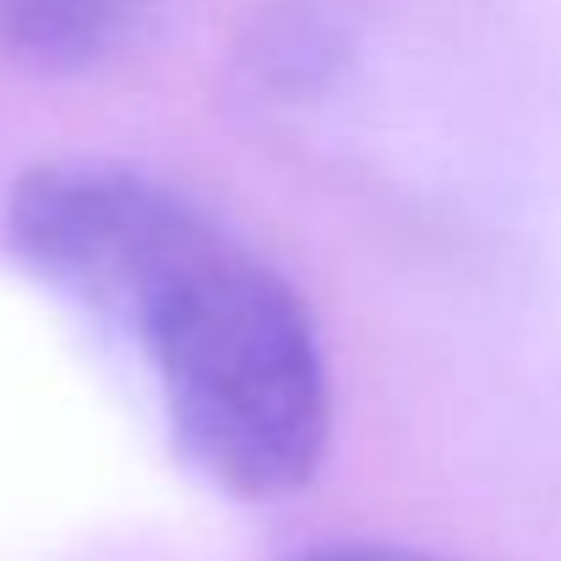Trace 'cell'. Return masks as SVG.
Listing matches in <instances>:
<instances>
[{"instance_id": "1", "label": "cell", "mask_w": 561, "mask_h": 561, "mask_svg": "<svg viewBox=\"0 0 561 561\" xmlns=\"http://www.w3.org/2000/svg\"><path fill=\"white\" fill-rule=\"evenodd\" d=\"M5 234L44 289L142 360L207 485L278 502L317 480L333 431L317 322L191 196L126 164H49L16 181Z\"/></svg>"}, {"instance_id": "2", "label": "cell", "mask_w": 561, "mask_h": 561, "mask_svg": "<svg viewBox=\"0 0 561 561\" xmlns=\"http://www.w3.org/2000/svg\"><path fill=\"white\" fill-rule=\"evenodd\" d=\"M131 0H0V55L33 71H82L126 27Z\"/></svg>"}, {"instance_id": "3", "label": "cell", "mask_w": 561, "mask_h": 561, "mask_svg": "<svg viewBox=\"0 0 561 561\" xmlns=\"http://www.w3.org/2000/svg\"><path fill=\"white\" fill-rule=\"evenodd\" d=\"M295 561H436V557H409V551H387V546H322Z\"/></svg>"}]
</instances>
